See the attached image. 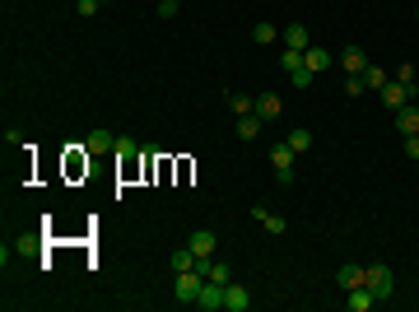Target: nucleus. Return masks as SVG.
Masks as SVG:
<instances>
[{
    "label": "nucleus",
    "mask_w": 419,
    "mask_h": 312,
    "mask_svg": "<svg viewBox=\"0 0 419 312\" xmlns=\"http://www.w3.org/2000/svg\"><path fill=\"white\" fill-rule=\"evenodd\" d=\"M252 308V289H247V284H224V312H247Z\"/></svg>",
    "instance_id": "nucleus-3"
},
{
    "label": "nucleus",
    "mask_w": 419,
    "mask_h": 312,
    "mask_svg": "<svg viewBox=\"0 0 419 312\" xmlns=\"http://www.w3.org/2000/svg\"><path fill=\"white\" fill-rule=\"evenodd\" d=\"M270 163H275V173H294V149H289V140L285 145H270Z\"/></svg>",
    "instance_id": "nucleus-15"
},
{
    "label": "nucleus",
    "mask_w": 419,
    "mask_h": 312,
    "mask_svg": "<svg viewBox=\"0 0 419 312\" xmlns=\"http://www.w3.org/2000/svg\"><path fill=\"white\" fill-rule=\"evenodd\" d=\"M252 214H256V219L265 224V233H270V238H280V233H285V229H289V224L280 219V214H270V210H265V205H252Z\"/></svg>",
    "instance_id": "nucleus-14"
},
{
    "label": "nucleus",
    "mask_w": 419,
    "mask_h": 312,
    "mask_svg": "<svg viewBox=\"0 0 419 312\" xmlns=\"http://www.w3.org/2000/svg\"><path fill=\"white\" fill-rule=\"evenodd\" d=\"M289 84H294V89H308V84H312V70H308V66L294 70V75H289Z\"/></svg>",
    "instance_id": "nucleus-27"
},
{
    "label": "nucleus",
    "mask_w": 419,
    "mask_h": 312,
    "mask_svg": "<svg viewBox=\"0 0 419 312\" xmlns=\"http://www.w3.org/2000/svg\"><path fill=\"white\" fill-rule=\"evenodd\" d=\"M187 247L196 252V257H214V247H219V238H214V229H196V233L187 238Z\"/></svg>",
    "instance_id": "nucleus-6"
},
{
    "label": "nucleus",
    "mask_w": 419,
    "mask_h": 312,
    "mask_svg": "<svg viewBox=\"0 0 419 312\" xmlns=\"http://www.w3.org/2000/svg\"><path fill=\"white\" fill-rule=\"evenodd\" d=\"M261 117H256V112H247V117H238V135H243V140H256V135H261Z\"/></svg>",
    "instance_id": "nucleus-17"
},
{
    "label": "nucleus",
    "mask_w": 419,
    "mask_h": 312,
    "mask_svg": "<svg viewBox=\"0 0 419 312\" xmlns=\"http://www.w3.org/2000/svg\"><path fill=\"white\" fill-rule=\"evenodd\" d=\"M196 308H200V312H219V308H224V284L205 279V284H200V294H196Z\"/></svg>",
    "instance_id": "nucleus-5"
},
{
    "label": "nucleus",
    "mask_w": 419,
    "mask_h": 312,
    "mask_svg": "<svg viewBox=\"0 0 419 312\" xmlns=\"http://www.w3.org/2000/svg\"><path fill=\"white\" fill-rule=\"evenodd\" d=\"M415 79H419V70L410 66V61H406V66H396V84H406V89H415Z\"/></svg>",
    "instance_id": "nucleus-24"
},
{
    "label": "nucleus",
    "mask_w": 419,
    "mask_h": 312,
    "mask_svg": "<svg viewBox=\"0 0 419 312\" xmlns=\"http://www.w3.org/2000/svg\"><path fill=\"white\" fill-rule=\"evenodd\" d=\"M84 149H88V154H108V149H117V135H112V131H88Z\"/></svg>",
    "instance_id": "nucleus-12"
},
{
    "label": "nucleus",
    "mask_w": 419,
    "mask_h": 312,
    "mask_svg": "<svg viewBox=\"0 0 419 312\" xmlns=\"http://www.w3.org/2000/svg\"><path fill=\"white\" fill-rule=\"evenodd\" d=\"M280 42H285V47H294V52H308V28H303V23H289V28H285V33H280Z\"/></svg>",
    "instance_id": "nucleus-11"
},
{
    "label": "nucleus",
    "mask_w": 419,
    "mask_h": 312,
    "mask_svg": "<svg viewBox=\"0 0 419 312\" xmlns=\"http://www.w3.org/2000/svg\"><path fill=\"white\" fill-rule=\"evenodd\" d=\"M5 145L19 149V145H23V131H14V126H10V131H5Z\"/></svg>",
    "instance_id": "nucleus-31"
},
{
    "label": "nucleus",
    "mask_w": 419,
    "mask_h": 312,
    "mask_svg": "<svg viewBox=\"0 0 419 312\" xmlns=\"http://www.w3.org/2000/svg\"><path fill=\"white\" fill-rule=\"evenodd\" d=\"M168 261H173V275H177V270H196V252H191V247H177Z\"/></svg>",
    "instance_id": "nucleus-19"
},
{
    "label": "nucleus",
    "mask_w": 419,
    "mask_h": 312,
    "mask_svg": "<svg viewBox=\"0 0 419 312\" xmlns=\"http://www.w3.org/2000/svg\"><path fill=\"white\" fill-rule=\"evenodd\" d=\"M373 294H368V284H359V289H345V308H350V312H368V308H373Z\"/></svg>",
    "instance_id": "nucleus-8"
},
{
    "label": "nucleus",
    "mask_w": 419,
    "mask_h": 312,
    "mask_svg": "<svg viewBox=\"0 0 419 312\" xmlns=\"http://www.w3.org/2000/svg\"><path fill=\"white\" fill-rule=\"evenodd\" d=\"M38 247H42V243H38V233H23L19 243H14V252H38Z\"/></svg>",
    "instance_id": "nucleus-28"
},
{
    "label": "nucleus",
    "mask_w": 419,
    "mask_h": 312,
    "mask_svg": "<svg viewBox=\"0 0 419 312\" xmlns=\"http://www.w3.org/2000/svg\"><path fill=\"white\" fill-rule=\"evenodd\" d=\"M377 93H382V108L401 112V108H406V103H410V93H415V89H406V84H396V79H386V84H382V89H377Z\"/></svg>",
    "instance_id": "nucleus-4"
},
{
    "label": "nucleus",
    "mask_w": 419,
    "mask_h": 312,
    "mask_svg": "<svg viewBox=\"0 0 419 312\" xmlns=\"http://www.w3.org/2000/svg\"><path fill=\"white\" fill-rule=\"evenodd\" d=\"M252 42L270 47V42H280V33H275V28H270V23H256V28H252Z\"/></svg>",
    "instance_id": "nucleus-22"
},
{
    "label": "nucleus",
    "mask_w": 419,
    "mask_h": 312,
    "mask_svg": "<svg viewBox=\"0 0 419 312\" xmlns=\"http://www.w3.org/2000/svg\"><path fill=\"white\" fill-rule=\"evenodd\" d=\"M233 103V117H247V112H256V98H247V93H229Z\"/></svg>",
    "instance_id": "nucleus-21"
},
{
    "label": "nucleus",
    "mask_w": 419,
    "mask_h": 312,
    "mask_svg": "<svg viewBox=\"0 0 419 312\" xmlns=\"http://www.w3.org/2000/svg\"><path fill=\"white\" fill-rule=\"evenodd\" d=\"M364 284H368V294H373L377 303L391 299V289H396V279H391V270H386V266H364Z\"/></svg>",
    "instance_id": "nucleus-1"
},
{
    "label": "nucleus",
    "mask_w": 419,
    "mask_h": 312,
    "mask_svg": "<svg viewBox=\"0 0 419 312\" xmlns=\"http://www.w3.org/2000/svg\"><path fill=\"white\" fill-rule=\"evenodd\" d=\"M173 5H182V0H173Z\"/></svg>",
    "instance_id": "nucleus-33"
},
{
    "label": "nucleus",
    "mask_w": 419,
    "mask_h": 312,
    "mask_svg": "<svg viewBox=\"0 0 419 312\" xmlns=\"http://www.w3.org/2000/svg\"><path fill=\"white\" fill-rule=\"evenodd\" d=\"M200 284H205V275H200V270H177V279H173V299H177V303H196Z\"/></svg>",
    "instance_id": "nucleus-2"
},
{
    "label": "nucleus",
    "mask_w": 419,
    "mask_h": 312,
    "mask_svg": "<svg viewBox=\"0 0 419 312\" xmlns=\"http://www.w3.org/2000/svg\"><path fill=\"white\" fill-rule=\"evenodd\" d=\"M331 61H335V56L326 52V47H308V52H303V66H308L312 75H321V70L331 66Z\"/></svg>",
    "instance_id": "nucleus-9"
},
{
    "label": "nucleus",
    "mask_w": 419,
    "mask_h": 312,
    "mask_svg": "<svg viewBox=\"0 0 419 312\" xmlns=\"http://www.w3.org/2000/svg\"><path fill=\"white\" fill-rule=\"evenodd\" d=\"M98 5H108V0H98Z\"/></svg>",
    "instance_id": "nucleus-34"
},
{
    "label": "nucleus",
    "mask_w": 419,
    "mask_h": 312,
    "mask_svg": "<svg viewBox=\"0 0 419 312\" xmlns=\"http://www.w3.org/2000/svg\"><path fill=\"white\" fill-rule=\"evenodd\" d=\"M368 84H364V75H345V98H359Z\"/></svg>",
    "instance_id": "nucleus-25"
},
{
    "label": "nucleus",
    "mask_w": 419,
    "mask_h": 312,
    "mask_svg": "<svg viewBox=\"0 0 419 312\" xmlns=\"http://www.w3.org/2000/svg\"><path fill=\"white\" fill-rule=\"evenodd\" d=\"M396 131L401 135H419V108L415 103H406V108L396 112Z\"/></svg>",
    "instance_id": "nucleus-10"
},
{
    "label": "nucleus",
    "mask_w": 419,
    "mask_h": 312,
    "mask_svg": "<svg viewBox=\"0 0 419 312\" xmlns=\"http://www.w3.org/2000/svg\"><path fill=\"white\" fill-rule=\"evenodd\" d=\"M135 154H140V145H135L131 135H117V158H126V163H131Z\"/></svg>",
    "instance_id": "nucleus-23"
},
{
    "label": "nucleus",
    "mask_w": 419,
    "mask_h": 312,
    "mask_svg": "<svg viewBox=\"0 0 419 312\" xmlns=\"http://www.w3.org/2000/svg\"><path fill=\"white\" fill-rule=\"evenodd\" d=\"M364 84H368V89H382V84H386V75H382L377 66H368V70H364Z\"/></svg>",
    "instance_id": "nucleus-26"
},
{
    "label": "nucleus",
    "mask_w": 419,
    "mask_h": 312,
    "mask_svg": "<svg viewBox=\"0 0 419 312\" xmlns=\"http://www.w3.org/2000/svg\"><path fill=\"white\" fill-rule=\"evenodd\" d=\"M289 149H294V154L312 149V131H308V126H294V131H289Z\"/></svg>",
    "instance_id": "nucleus-18"
},
{
    "label": "nucleus",
    "mask_w": 419,
    "mask_h": 312,
    "mask_svg": "<svg viewBox=\"0 0 419 312\" xmlns=\"http://www.w3.org/2000/svg\"><path fill=\"white\" fill-rule=\"evenodd\" d=\"M280 112H285L280 93H256V117H261V122H280Z\"/></svg>",
    "instance_id": "nucleus-7"
},
{
    "label": "nucleus",
    "mask_w": 419,
    "mask_h": 312,
    "mask_svg": "<svg viewBox=\"0 0 419 312\" xmlns=\"http://www.w3.org/2000/svg\"><path fill=\"white\" fill-rule=\"evenodd\" d=\"M75 10H79V19H93V14H98V0H79Z\"/></svg>",
    "instance_id": "nucleus-29"
},
{
    "label": "nucleus",
    "mask_w": 419,
    "mask_h": 312,
    "mask_svg": "<svg viewBox=\"0 0 419 312\" xmlns=\"http://www.w3.org/2000/svg\"><path fill=\"white\" fill-rule=\"evenodd\" d=\"M415 14H419V10H415Z\"/></svg>",
    "instance_id": "nucleus-35"
},
{
    "label": "nucleus",
    "mask_w": 419,
    "mask_h": 312,
    "mask_svg": "<svg viewBox=\"0 0 419 312\" xmlns=\"http://www.w3.org/2000/svg\"><path fill=\"white\" fill-rule=\"evenodd\" d=\"M280 70H285V75H294V70H303V52H294V47H285V52H280Z\"/></svg>",
    "instance_id": "nucleus-20"
},
{
    "label": "nucleus",
    "mask_w": 419,
    "mask_h": 312,
    "mask_svg": "<svg viewBox=\"0 0 419 312\" xmlns=\"http://www.w3.org/2000/svg\"><path fill=\"white\" fill-rule=\"evenodd\" d=\"M406 158H415V163H419V135H406Z\"/></svg>",
    "instance_id": "nucleus-30"
},
{
    "label": "nucleus",
    "mask_w": 419,
    "mask_h": 312,
    "mask_svg": "<svg viewBox=\"0 0 419 312\" xmlns=\"http://www.w3.org/2000/svg\"><path fill=\"white\" fill-rule=\"evenodd\" d=\"M340 66H345V75H364V70H368V56L359 52V47H345Z\"/></svg>",
    "instance_id": "nucleus-13"
},
{
    "label": "nucleus",
    "mask_w": 419,
    "mask_h": 312,
    "mask_svg": "<svg viewBox=\"0 0 419 312\" xmlns=\"http://www.w3.org/2000/svg\"><path fill=\"white\" fill-rule=\"evenodd\" d=\"M173 14H177V5H173V0H159V19H173Z\"/></svg>",
    "instance_id": "nucleus-32"
},
{
    "label": "nucleus",
    "mask_w": 419,
    "mask_h": 312,
    "mask_svg": "<svg viewBox=\"0 0 419 312\" xmlns=\"http://www.w3.org/2000/svg\"><path fill=\"white\" fill-rule=\"evenodd\" d=\"M335 284H340V289H359V284H364V266H340L335 270Z\"/></svg>",
    "instance_id": "nucleus-16"
}]
</instances>
